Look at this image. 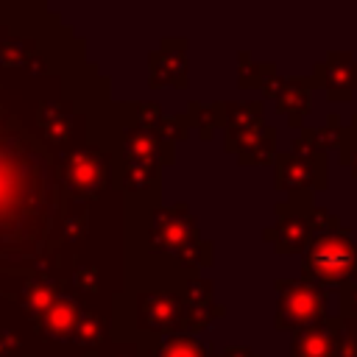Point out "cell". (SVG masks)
<instances>
[]
</instances>
